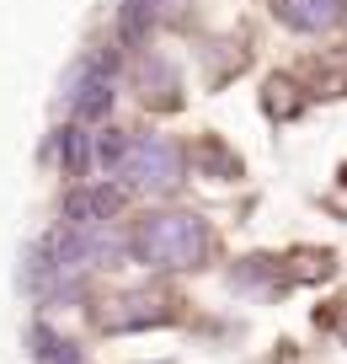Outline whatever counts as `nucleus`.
Here are the masks:
<instances>
[{
	"instance_id": "f257e3e1",
	"label": "nucleus",
	"mask_w": 347,
	"mask_h": 364,
	"mask_svg": "<svg viewBox=\"0 0 347 364\" xmlns=\"http://www.w3.org/2000/svg\"><path fill=\"white\" fill-rule=\"evenodd\" d=\"M134 257L150 268H203L209 257V230L198 215H150L134 230Z\"/></svg>"
},
{
	"instance_id": "f03ea898",
	"label": "nucleus",
	"mask_w": 347,
	"mask_h": 364,
	"mask_svg": "<svg viewBox=\"0 0 347 364\" xmlns=\"http://www.w3.org/2000/svg\"><path fill=\"white\" fill-rule=\"evenodd\" d=\"M118 177H123V188H139V193H166L182 182V150L160 134H145L134 145H123Z\"/></svg>"
},
{
	"instance_id": "7ed1b4c3",
	"label": "nucleus",
	"mask_w": 347,
	"mask_h": 364,
	"mask_svg": "<svg viewBox=\"0 0 347 364\" xmlns=\"http://www.w3.org/2000/svg\"><path fill=\"white\" fill-rule=\"evenodd\" d=\"M123 311H101V327L107 332H123V327H155V321L171 316V300L166 295H118Z\"/></svg>"
},
{
	"instance_id": "20e7f679",
	"label": "nucleus",
	"mask_w": 347,
	"mask_h": 364,
	"mask_svg": "<svg viewBox=\"0 0 347 364\" xmlns=\"http://www.w3.org/2000/svg\"><path fill=\"white\" fill-rule=\"evenodd\" d=\"M342 11H347V0H278V16L299 33H326V27H336Z\"/></svg>"
},
{
	"instance_id": "39448f33",
	"label": "nucleus",
	"mask_w": 347,
	"mask_h": 364,
	"mask_svg": "<svg viewBox=\"0 0 347 364\" xmlns=\"http://www.w3.org/2000/svg\"><path fill=\"white\" fill-rule=\"evenodd\" d=\"M123 209V193L118 188H86V193H70L65 215L75 220V225H101V220H112Z\"/></svg>"
},
{
	"instance_id": "423d86ee",
	"label": "nucleus",
	"mask_w": 347,
	"mask_h": 364,
	"mask_svg": "<svg viewBox=\"0 0 347 364\" xmlns=\"http://www.w3.org/2000/svg\"><path fill=\"white\" fill-rule=\"evenodd\" d=\"M70 107H75V118H101L112 107V86H107V65H91L86 86L70 97Z\"/></svg>"
},
{
	"instance_id": "0eeeda50",
	"label": "nucleus",
	"mask_w": 347,
	"mask_h": 364,
	"mask_svg": "<svg viewBox=\"0 0 347 364\" xmlns=\"http://www.w3.org/2000/svg\"><path fill=\"white\" fill-rule=\"evenodd\" d=\"M289 91H294V86H289L283 75H278V80H268L262 102H268V113H272V118H294V113H299V97H289Z\"/></svg>"
},
{
	"instance_id": "6e6552de",
	"label": "nucleus",
	"mask_w": 347,
	"mask_h": 364,
	"mask_svg": "<svg viewBox=\"0 0 347 364\" xmlns=\"http://www.w3.org/2000/svg\"><path fill=\"white\" fill-rule=\"evenodd\" d=\"M86 161H91L86 134H65V171H70V177H80V171H86Z\"/></svg>"
},
{
	"instance_id": "1a4fd4ad",
	"label": "nucleus",
	"mask_w": 347,
	"mask_h": 364,
	"mask_svg": "<svg viewBox=\"0 0 347 364\" xmlns=\"http://www.w3.org/2000/svg\"><path fill=\"white\" fill-rule=\"evenodd\" d=\"M336 338L347 343V311H342V316H336Z\"/></svg>"
}]
</instances>
